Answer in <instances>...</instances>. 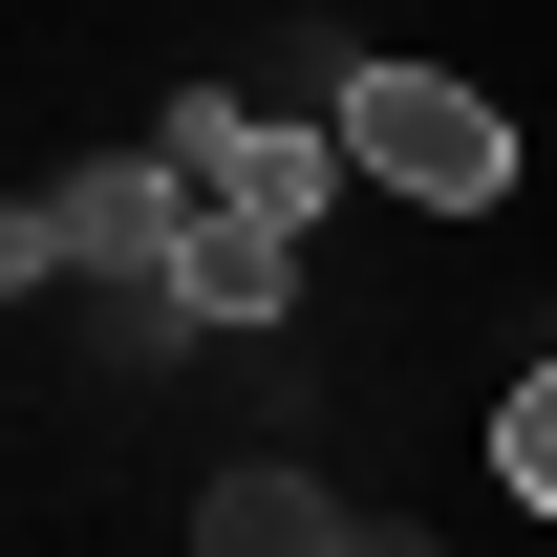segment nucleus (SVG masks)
I'll return each instance as SVG.
<instances>
[{
	"mask_svg": "<svg viewBox=\"0 0 557 557\" xmlns=\"http://www.w3.org/2000/svg\"><path fill=\"white\" fill-rule=\"evenodd\" d=\"M194 278V172L172 150H108V172H65V194H22V236H0V278Z\"/></svg>",
	"mask_w": 557,
	"mask_h": 557,
	"instance_id": "obj_1",
	"label": "nucleus"
},
{
	"mask_svg": "<svg viewBox=\"0 0 557 557\" xmlns=\"http://www.w3.org/2000/svg\"><path fill=\"white\" fill-rule=\"evenodd\" d=\"M344 172H386V194H429V214H493L515 194V129H493L450 65H364L344 86Z\"/></svg>",
	"mask_w": 557,
	"mask_h": 557,
	"instance_id": "obj_2",
	"label": "nucleus"
},
{
	"mask_svg": "<svg viewBox=\"0 0 557 557\" xmlns=\"http://www.w3.org/2000/svg\"><path fill=\"white\" fill-rule=\"evenodd\" d=\"M172 172H194V214L214 236H300V214L344 194V129H278V108H172Z\"/></svg>",
	"mask_w": 557,
	"mask_h": 557,
	"instance_id": "obj_3",
	"label": "nucleus"
},
{
	"mask_svg": "<svg viewBox=\"0 0 557 557\" xmlns=\"http://www.w3.org/2000/svg\"><path fill=\"white\" fill-rule=\"evenodd\" d=\"M172 300H194V322H278V300H300V236H214L194 214V278H172Z\"/></svg>",
	"mask_w": 557,
	"mask_h": 557,
	"instance_id": "obj_4",
	"label": "nucleus"
},
{
	"mask_svg": "<svg viewBox=\"0 0 557 557\" xmlns=\"http://www.w3.org/2000/svg\"><path fill=\"white\" fill-rule=\"evenodd\" d=\"M214 557H364V536H344L300 472H236V493H214Z\"/></svg>",
	"mask_w": 557,
	"mask_h": 557,
	"instance_id": "obj_5",
	"label": "nucleus"
},
{
	"mask_svg": "<svg viewBox=\"0 0 557 557\" xmlns=\"http://www.w3.org/2000/svg\"><path fill=\"white\" fill-rule=\"evenodd\" d=\"M493 472H515V493H536V515H557V364H536V386H515V408H493Z\"/></svg>",
	"mask_w": 557,
	"mask_h": 557,
	"instance_id": "obj_6",
	"label": "nucleus"
}]
</instances>
